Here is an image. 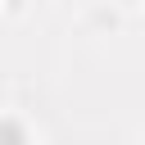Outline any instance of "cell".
Masks as SVG:
<instances>
[{
	"label": "cell",
	"instance_id": "1",
	"mask_svg": "<svg viewBox=\"0 0 145 145\" xmlns=\"http://www.w3.org/2000/svg\"><path fill=\"white\" fill-rule=\"evenodd\" d=\"M0 140H5V145H14V140H18V131H14V127H0Z\"/></svg>",
	"mask_w": 145,
	"mask_h": 145
}]
</instances>
